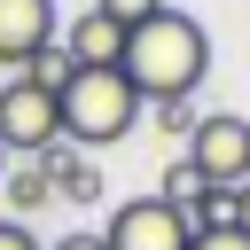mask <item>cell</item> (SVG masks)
Instances as JSON below:
<instances>
[{
  "instance_id": "cell-1",
  "label": "cell",
  "mask_w": 250,
  "mask_h": 250,
  "mask_svg": "<svg viewBox=\"0 0 250 250\" xmlns=\"http://www.w3.org/2000/svg\"><path fill=\"white\" fill-rule=\"evenodd\" d=\"M125 86L141 94V109L148 102H195V86H203V70H211V39H203V23L188 16V8H156L148 23H133L125 31Z\"/></svg>"
},
{
  "instance_id": "cell-2",
  "label": "cell",
  "mask_w": 250,
  "mask_h": 250,
  "mask_svg": "<svg viewBox=\"0 0 250 250\" xmlns=\"http://www.w3.org/2000/svg\"><path fill=\"white\" fill-rule=\"evenodd\" d=\"M55 117H62L70 148H109V141H125L141 125V94L125 86V70H78L55 94Z\"/></svg>"
},
{
  "instance_id": "cell-3",
  "label": "cell",
  "mask_w": 250,
  "mask_h": 250,
  "mask_svg": "<svg viewBox=\"0 0 250 250\" xmlns=\"http://www.w3.org/2000/svg\"><path fill=\"white\" fill-rule=\"evenodd\" d=\"M188 164H195L211 188H242V180H250V117H234V109L195 117V133H188Z\"/></svg>"
},
{
  "instance_id": "cell-4",
  "label": "cell",
  "mask_w": 250,
  "mask_h": 250,
  "mask_svg": "<svg viewBox=\"0 0 250 250\" xmlns=\"http://www.w3.org/2000/svg\"><path fill=\"white\" fill-rule=\"evenodd\" d=\"M188 211L180 203H164V195H133V203H117L109 211V227H102V250H188Z\"/></svg>"
},
{
  "instance_id": "cell-5",
  "label": "cell",
  "mask_w": 250,
  "mask_h": 250,
  "mask_svg": "<svg viewBox=\"0 0 250 250\" xmlns=\"http://www.w3.org/2000/svg\"><path fill=\"white\" fill-rule=\"evenodd\" d=\"M55 141H62L55 94H39V86L8 78V86H0V148H8V156H47Z\"/></svg>"
},
{
  "instance_id": "cell-6",
  "label": "cell",
  "mask_w": 250,
  "mask_h": 250,
  "mask_svg": "<svg viewBox=\"0 0 250 250\" xmlns=\"http://www.w3.org/2000/svg\"><path fill=\"white\" fill-rule=\"evenodd\" d=\"M62 55H70L78 70H117V62H125V23L102 16V8H78V16L62 23Z\"/></svg>"
},
{
  "instance_id": "cell-7",
  "label": "cell",
  "mask_w": 250,
  "mask_h": 250,
  "mask_svg": "<svg viewBox=\"0 0 250 250\" xmlns=\"http://www.w3.org/2000/svg\"><path fill=\"white\" fill-rule=\"evenodd\" d=\"M55 0H0V62H31L39 47H55Z\"/></svg>"
},
{
  "instance_id": "cell-8",
  "label": "cell",
  "mask_w": 250,
  "mask_h": 250,
  "mask_svg": "<svg viewBox=\"0 0 250 250\" xmlns=\"http://www.w3.org/2000/svg\"><path fill=\"white\" fill-rule=\"evenodd\" d=\"M0 195H8V219H23V211H39V203L55 195V172H47V156H23V164H8V180H0Z\"/></svg>"
},
{
  "instance_id": "cell-9",
  "label": "cell",
  "mask_w": 250,
  "mask_h": 250,
  "mask_svg": "<svg viewBox=\"0 0 250 250\" xmlns=\"http://www.w3.org/2000/svg\"><path fill=\"white\" fill-rule=\"evenodd\" d=\"M47 172H55V195H70V203H102V172H94L86 156H70L62 141L47 148Z\"/></svg>"
},
{
  "instance_id": "cell-10",
  "label": "cell",
  "mask_w": 250,
  "mask_h": 250,
  "mask_svg": "<svg viewBox=\"0 0 250 250\" xmlns=\"http://www.w3.org/2000/svg\"><path fill=\"white\" fill-rule=\"evenodd\" d=\"M70 78H78V62L62 55V39H55V47H39V55L23 62V86H39V94H62Z\"/></svg>"
},
{
  "instance_id": "cell-11",
  "label": "cell",
  "mask_w": 250,
  "mask_h": 250,
  "mask_svg": "<svg viewBox=\"0 0 250 250\" xmlns=\"http://www.w3.org/2000/svg\"><path fill=\"white\" fill-rule=\"evenodd\" d=\"M203 188H211V180H203V172H195L188 156H180V164H164V203H180V211H188V203H195Z\"/></svg>"
},
{
  "instance_id": "cell-12",
  "label": "cell",
  "mask_w": 250,
  "mask_h": 250,
  "mask_svg": "<svg viewBox=\"0 0 250 250\" xmlns=\"http://www.w3.org/2000/svg\"><path fill=\"white\" fill-rule=\"evenodd\" d=\"M86 8H102V16H117V23L133 31V23H148V16L164 8V0H86Z\"/></svg>"
},
{
  "instance_id": "cell-13",
  "label": "cell",
  "mask_w": 250,
  "mask_h": 250,
  "mask_svg": "<svg viewBox=\"0 0 250 250\" xmlns=\"http://www.w3.org/2000/svg\"><path fill=\"white\" fill-rule=\"evenodd\" d=\"M156 109V133H195V102H148Z\"/></svg>"
},
{
  "instance_id": "cell-14",
  "label": "cell",
  "mask_w": 250,
  "mask_h": 250,
  "mask_svg": "<svg viewBox=\"0 0 250 250\" xmlns=\"http://www.w3.org/2000/svg\"><path fill=\"white\" fill-rule=\"evenodd\" d=\"M188 250H250V234H234V227H195Z\"/></svg>"
},
{
  "instance_id": "cell-15",
  "label": "cell",
  "mask_w": 250,
  "mask_h": 250,
  "mask_svg": "<svg viewBox=\"0 0 250 250\" xmlns=\"http://www.w3.org/2000/svg\"><path fill=\"white\" fill-rule=\"evenodd\" d=\"M0 250H39V234H31L23 219H0Z\"/></svg>"
},
{
  "instance_id": "cell-16",
  "label": "cell",
  "mask_w": 250,
  "mask_h": 250,
  "mask_svg": "<svg viewBox=\"0 0 250 250\" xmlns=\"http://www.w3.org/2000/svg\"><path fill=\"white\" fill-rule=\"evenodd\" d=\"M234 234H250V180L234 188Z\"/></svg>"
},
{
  "instance_id": "cell-17",
  "label": "cell",
  "mask_w": 250,
  "mask_h": 250,
  "mask_svg": "<svg viewBox=\"0 0 250 250\" xmlns=\"http://www.w3.org/2000/svg\"><path fill=\"white\" fill-rule=\"evenodd\" d=\"M55 250H102V234H86V227H78V234H62Z\"/></svg>"
},
{
  "instance_id": "cell-18",
  "label": "cell",
  "mask_w": 250,
  "mask_h": 250,
  "mask_svg": "<svg viewBox=\"0 0 250 250\" xmlns=\"http://www.w3.org/2000/svg\"><path fill=\"white\" fill-rule=\"evenodd\" d=\"M8 164H16V156H8V148H0V180H8Z\"/></svg>"
}]
</instances>
